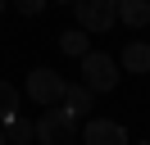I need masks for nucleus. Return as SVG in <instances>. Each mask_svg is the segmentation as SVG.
Listing matches in <instances>:
<instances>
[{
  "label": "nucleus",
  "instance_id": "nucleus-10",
  "mask_svg": "<svg viewBox=\"0 0 150 145\" xmlns=\"http://www.w3.org/2000/svg\"><path fill=\"white\" fill-rule=\"evenodd\" d=\"M5 136H9V145H28L32 136H37V122H28V118H5Z\"/></svg>",
  "mask_w": 150,
  "mask_h": 145
},
{
  "label": "nucleus",
  "instance_id": "nucleus-15",
  "mask_svg": "<svg viewBox=\"0 0 150 145\" xmlns=\"http://www.w3.org/2000/svg\"><path fill=\"white\" fill-rule=\"evenodd\" d=\"M55 5H73V0H55Z\"/></svg>",
  "mask_w": 150,
  "mask_h": 145
},
{
  "label": "nucleus",
  "instance_id": "nucleus-12",
  "mask_svg": "<svg viewBox=\"0 0 150 145\" xmlns=\"http://www.w3.org/2000/svg\"><path fill=\"white\" fill-rule=\"evenodd\" d=\"M9 5H14V9H18V14H23V18H32V14H41V9H46V5H50V0H9Z\"/></svg>",
  "mask_w": 150,
  "mask_h": 145
},
{
  "label": "nucleus",
  "instance_id": "nucleus-2",
  "mask_svg": "<svg viewBox=\"0 0 150 145\" xmlns=\"http://www.w3.org/2000/svg\"><path fill=\"white\" fill-rule=\"evenodd\" d=\"M73 136H77V118H68L59 104H50L37 118V141L41 145H73Z\"/></svg>",
  "mask_w": 150,
  "mask_h": 145
},
{
  "label": "nucleus",
  "instance_id": "nucleus-16",
  "mask_svg": "<svg viewBox=\"0 0 150 145\" xmlns=\"http://www.w3.org/2000/svg\"><path fill=\"white\" fill-rule=\"evenodd\" d=\"M141 145H150V141H141Z\"/></svg>",
  "mask_w": 150,
  "mask_h": 145
},
{
  "label": "nucleus",
  "instance_id": "nucleus-3",
  "mask_svg": "<svg viewBox=\"0 0 150 145\" xmlns=\"http://www.w3.org/2000/svg\"><path fill=\"white\" fill-rule=\"evenodd\" d=\"M28 100L41 104V109L59 104V100H64V72H55V68H32L28 72Z\"/></svg>",
  "mask_w": 150,
  "mask_h": 145
},
{
  "label": "nucleus",
  "instance_id": "nucleus-4",
  "mask_svg": "<svg viewBox=\"0 0 150 145\" xmlns=\"http://www.w3.org/2000/svg\"><path fill=\"white\" fill-rule=\"evenodd\" d=\"M73 14H77V27L82 32H109L118 23L114 0H73Z\"/></svg>",
  "mask_w": 150,
  "mask_h": 145
},
{
  "label": "nucleus",
  "instance_id": "nucleus-9",
  "mask_svg": "<svg viewBox=\"0 0 150 145\" xmlns=\"http://www.w3.org/2000/svg\"><path fill=\"white\" fill-rule=\"evenodd\" d=\"M59 50L73 54V59H82L86 50H91V32H82V27H68V32H59Z\"/></svg>",
  "mask_w": 150,
  "mask_h": 145
},
{
  "label": "nucleus",
  "instance_id": "nucleus-1",
  "mask_svg": "<svg viewBox=\"0 0 150 145\" xmlns=\"http://www.w3.org/2000/svg\"><path fill=\"white\" fill-rule=\"evenodd\" d=\"M118 77H123L118 59H109V54H100V50L82 54V86L91 91V95H109V91L118 86Z\"/></svg>",
  "mask_w": 150,
  "mask_h": 145
},
{
  "label": "nucleus",
  "instance_id": "nucleus-13",
  "mask_svg": "<svg viewBox=\"0 0 150 145\" xmlns=\"http://www.w3.org/2000/svg\"><path fill=\"white\" fill-rule=\"evenodd\" d=\"M0 145H9V136H5V122H0Z\"/></svg>",
  "mask_w": 150,
  "mask_h": 145
},
{
  "label": "nucleus",
  "instance_id": "nucleus-11",
  "mask_svg": "<svg viewBox=\"0 0 150 145\" xmlns=\"http://www.w3.org/2000/svg\"><path fill=\"white\" fill-rule=\"evenodd\" d=\"M18 113V86L14 82H0V122Z\"/></svg>",
  "mask_w": 150,
  "mask_h": 145
},
{
  "label": "nucleus",
  "instance_id": "nucleus-8",
  "mask_svg": "<svg viewBox=\"0 0 150 145\" xmlns=\"http://www.w3.org/2000/svg\"><path fill=\"white\" fill-rule=\"evenodd\" d=\"M114 14L127 27H150V0H114Z\"/></svg>",
  "mask_w": 150,
  "mask_h": 145
},
{
  "label": "nucleus",
  "instance_id": "nucleus-5",
  "mask_svg": "<svg viewBox=\"0 0 150 145\" xmlns=\"http://www.w3.org/2000/svg\"><path fill=\"white\" fill-rule=\"evenodd\" d=\"M82 145H132L127 141V127L114 122V118H91L82 127Z\"/></svg>",
  "mask_w": 150,
  "mask_h": 145
},
{
  "label": "nucleus",
  "instance_id": "nucleus-6",
  "mask_svg": "<svg viewBox=\"0 0 150 145\" xmlns=\"http://www.w3.org/2000/svg\"><path fill=\"white\" fill-rule=\"evenodd\" d=\"M59 109H64L68 118H86L96 109V95L82 86V82H64V100H59Z\"/></svg>",
  "mask_w": 150,
  "mask_h": 145
},
{
  "label": "nucleus",
  "instance_id": "nucleus-7",
  "mask_svg": "<svg viewBox=\"0 0 150 145\" xmlns=\"http://www.w3.org/2000/svg\"><path fill=\"white\" fill-rule=\"evenodd\" d=\"M118 68L123 72H150V41H127L118 54Z\"/></svg>",
  "mask_w": 150,
  "mask_h": 145
},
{
  "label": "nucleus",
  "instance_id": "nucleus-14",
  "mask_svg": "<svg viewBox=\"0 0 150 145\" xmlns=\"http://www.w3.org/2000/svg\"><path fill=\"white\" fill-rule=\"evenodd\" d=\"M5 5H9V0H0V14H5Z\"/></svg>",
  "mask_w": 150,
  "mask_h": 145
}]
</instances>
